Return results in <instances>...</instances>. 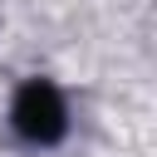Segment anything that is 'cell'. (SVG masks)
<instances>
[{"mask_svg":"<svg viewBox=\"0 0 157 157\" xmlns=\"http://www.w3.org/2000/svg\"><path fill=\"white\" fill-rule=\"evenodd\" d=\"M15 118H20V128L25 132H34V137H44V132H54L59 128V118H64V108H59V98L49 93V88H29L25 98H20V108H15Z\"/></svg>","mask_w":157,"mask_h":157,"instance_id":"1","label":"cell"}]
</instances>
